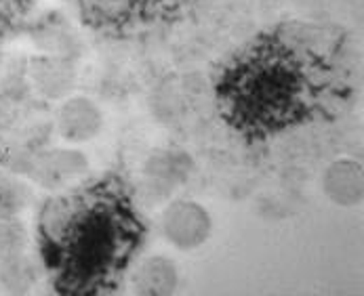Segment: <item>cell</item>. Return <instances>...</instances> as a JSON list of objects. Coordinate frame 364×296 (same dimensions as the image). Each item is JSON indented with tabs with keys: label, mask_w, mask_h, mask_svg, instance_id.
I'll return each instance as SVG.
<instances>
[{
	"label": "cell",
	"mask_w": 364,
	"mask_h": 296,
	"mask_svg": "<svg viewBox=\"0 0 364 296\" xmlns=\"http://www.w3.org/2000/svg\"><path fill=\"white\" fill-rule=\"evenodd\" d=\"M356 50L339 26L291 19L221 63L213 99L232 133L263 143L343 116L356 95Z\"/></svg>",
	"instance_id": "6da1fadb"
},
{
	"label": "cell",
	"mask_w": 364,
	"mask_h": 296,
	"mask_svg": "<svg viewBox=\"0 0 364 296\" xmlns=\"http://www.w3.org/2000/svg\"><path fill=\"white\" fill-rule=\"evenodd\" d=\"M146 238V221L116 175L53 197L36 221L41 263L53 290L63 296L116 292Z\"/></svg>",
	"instance_id": "7a4b0ae2"
},
{
	"label": "cell",
	"mask_w": 364,
	"mask_h": 296,
	"mask_svg": "<svg viewBox=\"0 0 364 296\" xmlns=\"http://www.w3.org/2000/svg\"><path fill=\"white\" fill-rule=\"evenodd\" d=\"M198 0H78L82 21L107 38H139L181 21Z\"/></svg>",
	"instance_id": "3957f363"
},
{
	"label": "cell",
	"mask_w": 364,
	"mask_h": 296,
	"mask_svg": "<svg viewBox=\"0 0 364 296\" xmlns=\"http://www.w3.org/2000/svg\"><path fill=\"white\" fill-rule=\"evenodd\" d=\"M32 9L34 0H0V45L26 26Z\"/></svg>",
	"instance_id": "277c9868"
}]
</instances>
